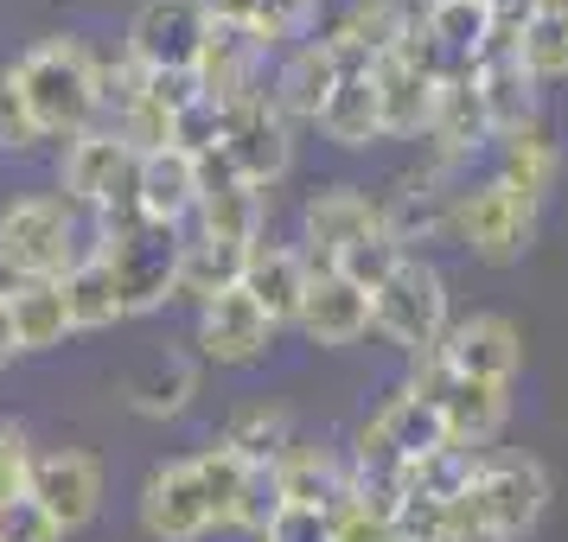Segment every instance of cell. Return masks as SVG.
Here are the masks:
<instances>
[{
  "label": "cell",
  "instance_id": "cell-1",
  "mask_svg": "<svg viewBox=\"0 0 568 542\" xmlns=\"http://www.w3.org/2000/svg\"><path fill=\"white\" fill-rule=\"evenodd\" d=\"M97 249H103V217L64 205L58 192H27L0 205V268L13 282H64Z\"/></svg>",
  "mask_w": 568,
  "mask_h": 542
},
{
  "label": "cell",
  "instance_id": "cell-2",
  "mask_svg": "<svg viewBox=\"0 0 568 542\" xmlns=\"http://www.w3.org/2000/svg\"><path fill=\"white\" fill-rule=\"evenodd\" d=\"M7 83L27 103L39 141H78L97 129V58L78 39H39L7 64Z\"/></svg>",
  "mask_w": 568,
  "mask_h": 542
},
{
  "label": "cell",
  "instance_id": "cell-3",
  "mask_svg": "<svg viewBox=\"0 0 568 542\" xmlns=\"http://www.w3.org/2000/svg\"><path fill=\"white\" fill-rule=\"evenodd\" d=\"M97 256L109 262L115 275V294H122V313H154L180 294V256H185V236L180 224H148V217H129L103 231V249Z\"/></svg>",
  "mask_w": 568,
  "mask_h": 542
},
{
  "label": "cell",
  "instance_id": "cell-4",
  "mask_svg": "<svg viewBox=\"0 0 568 542\" xmlns=\"http://www.w3.org/2000/svg\"><path fill=\"white\" fill-rule=\"evenodd\" d=\"M134 173H141V154L129 141H115L109 129H90L64 147V205L103 217V231L141 217L134 211Z\"/></svg>",
  "mask_w": 568,
  "mask_h": 542
},
{
  "label": "cell",
  "instance_id": "cell-5",
  "mask_svg": "<svg viewBox=\"0 0 568 542\" xmlns=\"http://www.w3.org/2000/svg\"><path fill=\"white\" fill-rule=\"evenodd\" d=\"M371 326H377L396 351L428 358L440 345V333H447V282L435 275V262H422V256L396 262V275L371 294Z\"/></svg>",
  "mask_w": 568,
  "mask_h": 542
},
{
  "label": "cell",
  "instance_id": "cell-6",
  "mask_svg": "<svg viewBox=\"0 0 568 542\" xmlns=\"http://www.w3.org/2000/svg\"><path fill=\"white\" fill-rule=\"evenodd\" d=\"M542 504H549V472L537 460H524V453H486L479 479L454 498V511L473 517V523H486V530H498L505 542H517L524 530H537Z\"/></svg>",
  "mask_w": 568,
  "mask_h": 542
},
{
  "label": "cell",
  "instance_id": "cell-7",
  "mask_svg": "<svg viewBox=\"0 0 568 542\" xmlns=\"http://www.w3.org/2000/svg\"><path fill=\"white\" fill-rule=\"evenodd\" d=\"M454 236H460L466 249L491 268H505L530 249V236H537V205H524L511 198L498 180L473 185V192H454Z\"/></svg>",
  "mask_w": 568,
  "mask_h": 542
},
{
  "label": "cell",
  "instance_id": "cell-8",
  "mask_svg": "<svg viewBox=\"0 0 568 542\" xmlns=\"http://www.w3.org/2000/svg\"><path fill=\"white\" fill-rule=\"evenodd\" d=\"M415 396L440 409V428L454 447H486L498 428H505V384H473V377H454L447 364L428 351L415 358Z\"/></svg>",
  "mask_w": 568,
  "mask_h": 542
},
{
  "label": "cell",
  "instance_id": "cell-9",
  "mask_svg": "<svg viewBox=\"0 0 568 542\" xmlns=\"http://www.w3.org/2000/svg\"><path fill=\"white\" fill-rule=\"evenodd\" d=\"M27 498L58 523V536H71V530H83L90 517L103 511V460H97V453H83V447L32 453Z\"/></svg>",
  "mask_w": 568,
  "mask_h": 542
},
{
  "label": "cell",
  "instance_id": "cell-10",
  "mask_svg": "<svg viewBox=\"0 0 568 542\" xmlns=\"http://www.w3.org/2000/svg\"><path fill=\"white\" fill-rule=\"evenodd\" d=\"M217 154L231 160V173L243 185H256V192L287 173L294 141H287V122H282V109L268 103V90H256V96H243V103L224 109V147Z\"/></svg>",
  "mask_w": 568,
  "mask_h": 542
},
{
  "label": "cell",
  "instance_id": "cell-11",
  "mask_svg": "<svg viewBox=\"0 0 568 542\" xmlns=\"http://www.w3.org/2000/svg\"><path fill=\"white\" fill-rule=\"evenodd\" d=\"M205 32H211V0H148V7L134 13L122 52H129L141 71H192Z\"/></svg>",
  "mask_w": 568,
  "mask_h": 542
},
{
  "label": "cell",
  "instance_id": "cell-12",
  "mask_svg": "<svg viewBox=\"0 0 568 542\" xmlns=\"http://www.w3.org/2000/svg\"><path fill=\"white\" fill-rule=\"evenodd\" d=\"M435 358L473 384H511L517 364H524V338L505 313H473V319H447Z\"/></svg>",
  "mask_w": 568,
  "mask_h": 542
},
{
  "label": "cell",
  "instance_id": "cell-13",
  "mask_svg": "<svg viewBox=\"0 0 568 542\" xmlns=\"http://www.w3.org/2000/svg\"><path fill=\"white\" fill-rule=\"evenodd\" d=\"M192 217H199V236L250 249L262 236V192L236 180L224 154H205L199 160V211Z\"/></svg>",
  "mask_w": 568,
  "mask_h": 542
},
{
  "label": "cell",
  "instance_id": "cell-14",
  "mask_svg": "<svg viewBox=\"0 0 568 542\" xmlns=\"http://www.w3.org/2000/svg\"><path fill=\"white\" fill-rule=\"evenodd\" d=\"M141 530L154 542H199L211 530V511H205V491H199L192 460H166L148 472V485H141Z\"/></svg>",
  "mask_w": 568,
  "mask_h": 542
},
{
  "label": "cell",
  "instance_id": "cell-15",
  "mask_svg": "<svg viewBox=\"0 0 568 542\" xmlns=\"http://www.w3.org/2000/svg\"><path fill=\"white\" fill-rule=\"evenodd\" d=\"M268 338H275V326H268V313L243 287H224V294H211L205 307H199V351L211 364H231V370L262 364Z\"/></svg>",
  "mask_w": 568,
  "mask_h": 542
},
{
  "label": "cell",
  "instance_id": "cell-16",
  "mask_svg": "<svg viewBox=\"0 0 568 542\" xmlns=\"http://www.w3.org/2000/svg\"><path fill=\"white\" fill-rule=\"evenodd\" d=\"M377 217H384V236L415 256V243H447L454 236V192L428 173H409V180H396L377 198Z\"/></svg>",
  "mask_w": 568,
  "mask_h": 542
},
{
  "label": "cell",
  "instance_id": "cell-17",
  "mask_svg": "<svg viewBox=\"0 0 568 542\" xmlns=\"http://www.w3.org/2000/svg\"><path fill=\"white\" fill-rule=\"evenodd\" d=\"M262 45L250 39L243 27H231V20H217L211 13V32H205V45H199V90H205L217 109H231L243 103V96H256L262 90Z\"/></svg>",
  "mask_w": 568,
  "mask_h": 542
},
{
  "label": "cell",
  "instance_id": "cell-18",
  "mask_svg": "<svg viewBox=\"0 0 568 542\" xmlns=\"http://www.w3.org/2000/svg\"><path fill=\"white\" fill-rule=\"evenodd\" d=\"M384 231V217H377V198L358 192V185H326V192H313L307 211H301V243H307V256L333 262L338 249H352L364 236Z\"/></svg>",
  "mask_w": 568,
  "mask_h": 542
},
{
  "label": "cell",
  "instance_id": "cell-19",
  "mask_svg": "<svg viewBox=\"0 0 568 542\" xmlns=\"http://www.w3.org/2000/svg\"><path fill=\"white\" fill-rule=\"evenodd\" d=\"M294 326L313 345H358L371 333V294L352 287L345 275H307V294H301Z\"/></svg>",
  "mask_w": 568,
  "mask_h": 542
},
{
  "label": "cell",
  "instance_id": "cell-20",
  "mask_svg": "<svg viewBox=\"0 0 568 542\" xmlns=\"http://www.w3.org/2000/svg\"><path fill=\"white\" fill-rule=\"evenodd\" d=\"M371 90H377V115H384V134H396V141H415V134H428L440 83H428L403 52H389V58H377V64H371Z\"/></svg>",
  "mask_w": 568,
  "mask_h": 542
},
{
  "label": "cell",
  "instance_id": "cell-21",
  "mask_svg": "<svg viewBox=\"0 0 568 542\" xmlns=\"http://www.w3.org/2000/svg\"><path fill=\"white\" fill-rule=\"evenodd\" d=\"M134 211L148 224H185L199 211V160H185L180 147H154L141 154L134 173Z\"/></svg>",
  "mask_w": 568,
  "mask_h": 542
},
{
  "label": "cell",
  "instance_id": "cell-22",
  "mask_svg": "<svg viewBox=\"0 0 568 542\" xmlns=\"http://www.w3.org/2000/svg\"><path fill=\"white\" fill-rule=\"evenodd\" d=\"M243 294L268 313V326H287L301 313V294H307V256L287 249V243H250L243 256Z\"/></svg>",
  "mask_w": 568,
  "mask_h": 542
},
{
  "label": "cell",
  "instance_id": "cell-23",
  "mask_svg": "<svg viewBox=\"0 0 568 542\" xmlns=\"http://www.w3.org/2000/svg\"><path fill=\"white\" fill-rule=\"evenodd\" d=\"M333 83H338V64H333V52H326V39H307V45H294V58L282 64L268 103L282 109V122H320Z\"/></svg>",
  "mask_w": 568,
  "mask_h": 542
},
{
  "label": "cell",
  "instance_id": "cell-24",
  "mask_svg": "<svg viewBox=\"0 0 568 542\" xmlns=\"http://www.w3.org/2000/svg\"><path fill=\"white\" fill-rule=\"evenodd\" d=\"M7 319H13V351H52L71 338V307L58 282H7Z\"/></svg>",
  "mask_w": 568,
  "mask_h": 542
},
{
  "label": "cell",
  "instance_id": "cell-25",
  "mask_svg": "<svg viewBox=\"0 0 568 542\" xmlns=\"http://www.w3.org/2000/svg\"><path fill=\"white\" fill-rule=\"evenodd\" d=\"M562 173V154H556V141L530 122V129L517 134H498V185L524 198V205H542L549 198V185Z\"/></svg>",
  "mask_w": 568,
  "mask_h": 542
},
{
  "label": "cell",
  "instance_id": "cell-26",
  "mask_svg": "<svg viewBox=\"0 0 568 542\" xmlns=\"http://www.w3.org/2000/svg\"><path fill=\"white\" fill-rule=\"evenodd\" d=\"M134 415H148V421H173L185 415V402L199 396V364L192 358H154L148 370H134L129 384H122Z\"/></svg>",
  "mask_w": 568,
  "mask_h": 542
},
{
  "label": "cell",
  "instance_id": "cell-27",
  "mask_svg": "<svg viewBox=\"0 0 568 542\" xmlns=\"http://www.w3.org/2000/svg\"><path fill=\"white\" fill-rule=\"evenodd\" d=\"M479 466H486V447H435V453H422L415 466H403V498H435V504H454L473 479H479Z\"/></svg>",
  "mask_w": 568,
  "mask_h": 542
},
{
  "label": "cell",
  "instance_id": "cell-28",
  "mask_svg": "<svg viewBox=\"0 0 568 542\" xmlns=\"http://www.w3.org/2000/svg\"><path fill=\"white\" fill-rule=\"evenodd\" d=\"M58 287H64V307H71V333H103V326H115V319H129L103 256H83Z\"/></svg>",
  "mask_w": 568,
  "mask_h": 542
},
{
  "label": "cell",
  "instance_id": "cell-29",
  "mask_svg": "<svg viewBox=\"0 0 568 542\" xmlns=\"http://www.w3.org/2000/svg\"><path fill=\"white\" fill-rule=\"evenodd\" d=\"M320 129L333 134L338 147H371L384 134V115H377V90H371V71L358 78H338L326 109H320Z\"/></svg>",
  "mask_w": 568,
  "mask_h": 542
},
{
  "label": "cell",
  "instance_id": "cell-30",
  "mask_svg": "<svg viewBox=\"0 0 568 542\" xmlns=\"http://www.w3.org/2000/svg\"><path fill=\"white\" fill-rule=\"evenodd\" d=\"M409 20H415V13L403 7V0H352V13H345V20L333 27V39L377 64V58H389L396 45H403Z\"/></svg>",
  "mask_w": 568,
  "mask_h": 542
},
{
  "label": "cell",
  "instance_id": "cell-31",
  "mask_svg": "<svg viewBox=\"0 0 568 542\" xmlns=\"http://www.w3.org/2000/svg\"><path fill=\"white\" fill-rule=\"evenodd\" d=\"M422 32L440 52L479 64V45L491 39V0H435V7H422Z\"/></svg>",
  "mask_w": 568,
  "mask_h": 542
},
{
  "label": "cell",
  "instance_id": "cell-32",
  "mask_svg": "<svg viewBox=\"0 0 568 542\" xmlns=\"http://www.w3.org/2000/svg\"><path fill=\"white\" fill-rule=\"evenodd\" d=\"M287 409H275V402H250V409L231 415V428H224V453H236L243 466H275L287 453Z\"/></svg>",
  "mask_w": 568,
  "mask_h": 542
},
{
  "label": "cell",
  "instance_id": "cell-33",
  "mask_svg": "<svg viewBox=\"0 0 568 542\" xmlns=\"http://www.w3.org/2000/svg\"><path fill=\"white\" fill-rule=\"evenodd\" d=\"M243 256L236 243H211V236H185V256H180V294H192L205 307L211 294L224 287H243Z\"/></svg>",
  "mask_w": 568,
  "mask_h": 542
},
{
  "label": "cell",
  "instance_id": "cell-34",
  "mask_svg": "<svg viewBox=\"0 0 568 542\" xmlns=\"http://www.w3.org/2000/svg\"><path fill=\"white\" fill-rule=\"evenodd\" d=\"M275 479H282V498L287 504H333V491L345 485V472L333 466L326 447H307V440H287V453L275 460Z\"/></svg>",
  "mask_w": 568,
  "mask_h": 542
},
{
  "label": "cell",
  "instance_id": "cell-35",
  "mask_svg": "<svg viewBox=\"0 0 568 542\" xmlns=\"http://www.w3.org/2000/svg\"><path fill=\"white\" fill-rule=\"evenodd\" d=\"M517 64L530 71V78H562L568 71V20L556 13H530L524 27H517Z\"/></svg>",
  "mask_w": 568,
  "mask_h": 542
},
{
  "label": "cell",
  "instance_id": "cell-36",
  "mask_svg": "<svg viewBox=\"0 0 568 542\" xmlns=\"http://www.w3.org/2000/svg\"><path fill=\"white\" fill-rule=\"evenodd\" d=\"M192 472H199V491H205V511H211V530L236 517V491H243V460L224 453L217 440L192 453Z\"/></svg>",
  "mask_w": 568,
  "mask_h": 542
},
{
  "label": "cell",
  "instance_id": "cell-37",
  "mask_svg": "<svg viewBox=\"0 0 568 542\" xmlns=\"http://www.w3.org/2000/svg\"><path fill=\"white\" fill-rule=\"evenodd\" d=\"M287 511L282 498V479H275V466H243V491H236V530H250V536H268V523Z\"/></svg>",
  "mask_w": 568,
  "mask_h": 542
},
{
  "label": "cell",
  "instance_id": "cell-38",
  "mask_svg": "<svg viewBox=\"0 0 568 542\" xmlns=\"http://www.w3.org/2000/svg\"><path fill=\"white\" fill-rule=\"evenodd\" d=\"M396 262H403V249H396V243L377 231V236H364V243H352V249H338V256H333V275H345V282L364 287V294H377V287L396 275Z\"/></svg>",
  "mask_w": 568,
  "mask_h": 542
},
{
  "label": "cell",
  "instance_id": "cell-39",
  "mask_svg": "<svg viewBox=\"0 0 568 542\" xmlns=\"http://www.w3.org/2000/svg\"><path fill=\"white\" fill-rule=\"evenodd\" d=\"M166 147H180L185 160H205L224 147V109L211 103V96H199V103H185L180 115H173V129H166Z\"/></svg>",
  "mask_w": 568,
  "mask_h": 542
},
{
  "label": "cell",
  "instance_id": "cell-40",
  "mask_svg": "<svg viewBox=\"0 0 568 542\" xmlns=\"http://www.w3.org/2000/svg\"><path fill=\"white\" fill-rule=\"evenodd\" d=\"M313 13H320V0H256V7H250V20H243V32L256 39L262 52H268V45L301 39Z\"/></svg>",
  "mask_w": 568,
  "mask_h": 542
},
{
  "label": "cell",
  "instance_id": "cell-41",
  "mask_svg": "<svg viewBox=\"0 0 568 542\" xmlns=\"http://www.w3.org/2000/svg\"><path fill=\"white\" fill-rule=\"evenodd\" d=\"M0 542H64V536H58V523L32 498H7L0 504Z\"/></svg>",
  "mask_w": 568,
  "mask_h": 542
},
{
  "label": "cell",
  "instance_id": "cell-42",
  "mask_svg": "<svg viewBox=\"0 0 568 542\" xmlns=\"http://www.w3.org/2000/svg\"><path fill=\"white\" fill-rule=\"evenodd\" d=\"M262 542H333V517L320 511V504H287V511L268 523Z\"/></svg>",
  "mask_w": 568,
  "mask_h": 542
},
{
  "label": "cell",
  "instance_id": "cell-43",
  "mask_svg": "<svg viewBox=\"0 0 568 542\" xmlns=\"http://www.w3.org/2000/svg\"><path fill=\"white\" fill-rule=\"evenodd\" d=\"M27 472H32V447L13 421H0V504L27 498Z\"/></svg>",
  "mask_w": 568,
  "mask_h": 542
},
{
  "label": "cell",
  "instance_id": "cell-44",
  "mask_svg": "<svg viewBox=\"0 0 568 542\" xmlns=\"http://www.w3.org/2000/svg\"><path fill=\"white\" fill-rule=\"evenodd\" d=\"M141 96H148L154 109H166V115H180V109H185V103H199L205 90H199V71H148Z\"/></svg>",
  "mask_w": 568,
  "mask_h": 542
},
{
  "label": "cell",
  "instance_id": "cell-45",
  "mask_svg": "<svg viewBox=\"0 0 568 542\" xmlns=\"http://www.w3.org/2000/svg\"><path fill=\"white\" fill-rule=\"evenodd\" d=\"M32 141H39V129H32L27 103L13 96V83H7V71H0V154H27Z\"/></svg>",
  "mask_w": 568,
  "mask_h": 542
},
{
  "label": "cell",
  "instance_id": "cell-46",
  "mask_svg": "<svg viewBox=\"0 0 568 542\" xmlns=\"http://www.w3.org/2000/svg\"><path fill=\"white\" fill-rule=\"evenodd\" d=\"M435 542H505L498 530H486V523H473V517H460L454 504H447V523H440Z\"/></svg>",
  "mask_w": 568,
  "mask_h": 542
},
{
  "label": "cell",
  "instance_id": "cell-47",
  "mask_svg": "<svg viewBox=\"0 0 568 542\" xmlns=\"http://www.w3.org/2000/svg\"><path fill=\"white\" fill-rule=\"evenodd\" d=\"M13 358H20V351H13V319H7V287H0V370H7Z\"/></svg>",
  "mask_w": 568,
  "mask_h": 542
},
{
  "label": "cell",
  "instance_id": "cell-48",
  "mask_svg": "<svg viewBox=\"0 0 568 542\" xmlns=\"http://www.w3.org/2000/svg\"><path fill=\"white\" fill-rule=\"evenodd\" d=\"M250 7H256V0H211V13H217V20H231V27L250 20Z\"/></svg>",
  "mask_w": 568,
  "mask_h": 542
},
{
  "label": "cell",
  "instance_id": "cell-49",
  "mask_svg": "<svg viewBox=\"0 0 568 542\" xmlns=\"http://www.w3.org/2000/svg\"><path fill=\"white\" fill-rule=\"evenodd\" d=\"M537 13H556V20H568V0H537Z\"/></svg>",
  "mask_w": 568,
  "mask_h": 542
},
{
  "label": "cell",
  "instance_id": "cell-50",
  "mask_svg": "<svg viewBox=\"0 0 568 542\" xmlns=\"http://www.w3.org/2000/svg\"><path fill=\"white\" fill-rule=\"evenodd\" d=\"M422 7H435V0H422Z\"/></svg>",
  "mask_w": 568,
  "mask_h": 542
}]
</instances>
